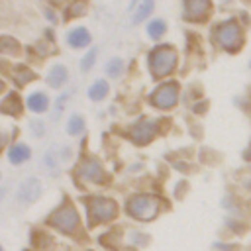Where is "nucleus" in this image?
<instances>
[{
	"label": "nucleus",
	"instance_id": "1",
	"mask_svg": "<svg viewBox=\"0 0 251 251\" xmlns=\"http://www.w3.org/2000/svg\"><path fill=\"white\" fill-rule=\"evenodd\" d=\"M212 39L220 49L233 53L243 45V27L239 25V22L235 18L224 20L222 24H218L214 27Z\"/></svg>",
	"mask_w": 251,
	"mask_h": 251
},
{
	"label": "nucleus",
	"instance_id": "2",
	"mask_svg": "<svg viewBox=\"0 0 251 251\" xmlns=\"http://www.w3.org/2000/svg\"><path fill=\"white\" fill-rule=\"evenodd\" d=\"M159 208H161V202L153 194H135L127 200V206H126L127 214L135 220H141V222L155 220L159 214Z\"/></svg>",
	"mask_w": 251,
	"mask_h": 251
},
{
	"label": "nucleus",
	"instance_id": "3",
	"mask_svg": "<svg viewBox=\"0 0 251 251\" xmlns=\"http://www.w3.org/2000/svg\"><path fill=\"white\" fill-rule=\"evenodd\" d=\"M176 67V51L171 45H159L149 53V69L153 76H169Z\"/></svg>",
	"mask_w": 251,
	"mask_h": 251
},
{
	"label": "nucleus",
	"instance_id": "4",
	"mask_svg": "<svg viewBox=\"0 0 251 251\" xmlns=\"http://www.w3.org/2000/svg\"><path fill=\"white\" fill-rule=\"evenodd\" d=\"M49 222L53 227H57L63 233H75L78 227V212L75 210V206L67 204V206L59 208L57 212H53Z\"/></svg>",
	"mask_w": 251,
	"mask_h": 251
},
{
	"label": "nucleus",
	"instance_id": "5",
	"mask_svg": "<svg viewBox=\"0 0 251 251\" xmlns=\"http://www.w3.org/2000/svg\"><path fill=\"white\" fill-rule=\"evenodd\" d=\"M176 102H178V84L173 80L163 82L151 94V104L161 110H169V108L176 106Z\"/></svg>",
	"mask_w": 251,
	"mask_h": 251
},
{
	"label": "nucleus",
	"instance_id": "6",
	"mask_svg": "<svg viewBox=\"0 0 251 251\" xmlns=\"http://www.w3.org/2000/svg\"><path fill=\"white\" fill-rule=\"evenodd\" d=\"M118 214V206L114 200L108 198H94L90 202V218L92 222H108L112 218H116Z\"/></svg>",
	"mask_w": 251,
	"mask_h": 251
},
{
	"label": "nucleus",
	"instance_id": "7",
	"mask_svg": "<svg viewBox=\"0 0 251 251\" xmlns=\"http://www.w3.org/2000/svg\"><path fill=\"white\" fill-rule=\"evenodd\" d=\"M155 133H157V122H153V120H141V122H137L131 127L129 137H131V141H135L139 145H145V143H149L155 137Z\"/></svg>",
	"mask_w": 251,
	"mask_h": 251
},
{
	"label": "nucleus",
	"instance_id": "8",
	"mask_svg": "<svg viewBox=\"0 0 251 251\" xmlns=\"http://www.w3.org/2000/svg\"><path fill=\"white\" fill-rule=\"evenodd\" d=\"M39 194H41V180L37 176H29L20 184V188L16 192V198L22 204H31L39 198Z\"/></svg>",
	"mask_w": 251,
	"mask_h": 251
},
{
	"label": "nucleus",
	"instance_id": "9",
	"mask_svg": "<svg viewBox=\"0 0 251 251\" xmlns=\"http://www.w3.org/2000/svg\"><path fill=\"white\" fill-rule=\"evenodd\" d=\"M210 0H184V18L190 22H202L210 14Z\"/></svg>",
	"mask_w": 251,
	"mask_h": 251
},
{
	"label": "nucleus",
	"instance_id": "10",
	"mask_svg": "<svg viewBox=\"0 0 251 251\" xmlns=\"http://www.w3.org/2000/svg\"><path fill=\"white\" fill-rule=\"evenodd\" d=\"M78 176L84 178V180H90V182H100L102 176H104L102 165H100L96 159H86V161L78 167Z\"/></svg>",
	"mask_w": 251,
	"mask_h": 251
},
{
	"label": "nucleus",
	"instance_id": "11",
	"mask_svg": "<svg viewBox=\"0 0 251 251\" xmlns=\"http://www.w3.org/2000/svg\"><path fill=\"white\" fill-rule=\"evenodd\" d=\"M67 41H69L71 47H76V49H78V47H86V45L90 43V33H88L84 27H76V29L69 31Z\"/></svg>",
	"mask_w": 251,
	"mask_h": 251
},
{
	"label": "nucleus",
	"instance_id": "12",
	"mask_svg": "<svg viewBox=\"0 0 251 251\" xmlns=\"http://www.w3.org/2000/svg\"><path fill=\"white\" fill-rule=\"evenodd\" d=\"M8 159H10V163H14V165H20V163L27 161V159H29V147H27L25 143H16V145H12L10 151H8Z\"/></svg>",
	"mask_w": 251,
	"mask_h": 251
},
{
	"label": "nucleus",
	"instance_id": "13",
	"mask_svg": "<svg viewBox=\"0 0 251 251\" xmlns=\"http://www.w3.org/2000/svg\"><path fill=\"white\" fill-rule=\"evenodd\" d=\"M47 82H49V86H53V88L63 86V84L67 82V69H65L63 65L51 67V71H49V75H47Z\"/></svg>",
	"mask_w": 251,
	"mask_h": 251
},
{
	"label": "nucleus",
	"instance_id": "14",
	"mask_svg": "<svg viewBox=\"0 0 251 251\" xmlns=\"http://www.w3.org/2000/svg\"><path fill=\"white\" fill-rule=\"evenodd\" d=\"M27 106H29L31 112L41 114V112L47 110V106H49V98H47L43 92H33V94H29V98H27Z\"/></svg>",
	"mask_w": 251,
	"mask_h": 251
},
{
	"label": "nucleus",
	"instance_id": "15",
	"mask_svg": "<svg viewBox=\"0 0 251 251\" xmlns=\"http://www.w3.org/2000/svg\"><path fill=\"white\" fill-rule=\"evenodd\" d=\"M0 110H2L4 114L16 116V114H20V110H22V102H20V98H18L16 94H8V96L0 102Z\"/></svg>",
	"mask_w": 251,
	"mask_h": 251
},
{
	"label": "nucleus",
	"instance_id": "16",
	"mask_svg": "<svg viewBox=\"0 0 251 251\" xmlns=\"http://www.w3.org/2000/svg\"><path fill=\"white\" fill-rule=\"evenodd\" d=\"M153 6H155L153 0H141V4L137 6V10H135V14H133V24L143 22V20L153 12Z\"/></svg>",
	"mask_w": 251,
	"mask_h": 251
},
{
	"label": "nucleus",
	"instance_id": "17",
	"mask_svg": "<svg viewBox=\"0 0 251 251\" xmlns=\"http://www.w3.org/2000/svg\"><path fill=\"white\" fill-rule=\"evenodd\" d=\"M106 94H108V82H106L104 78L96 80V82L88 88V96H90L92 100H102Z\"/></svg>",
	"mask_w": 251,
	"mask_h": 251
},
{
	"label": "nucleus",
	"instance_id": "18",
	"mask_svg": "<svg viewBox=\"0 0 251 251\" xmlns=\"http://www.w3.org/2000/svg\"><path fill=\"white\" fill-rule=\"evenodd\" d=\"M20 51V45L14 37H8V35H0V53H6V55H16Z\"/></svg>",
	"mask_w": 251,
	"mask_h": 251
},
{
	"label": "nucleus",
	"instance_id": "19",
	"mask_svg": "<svg viewBox=\"0 0 251 251\" xmlns=\"http://www.w3.org/2000/svg\"><path fill=\"white\" fill-rule=\"evenodd\" d=\"M165 31H167V24H165L163 20H153V22H149V25H147V35H149L151 39H159Z\"/></svg>",
	"mask_w": 251,
	"mask_h": 251
},
{
	"label": "nucleus",
	"instance_id": "20",
	"mask_svg": "<svg viewBox=\"0 0 251 251\" xmlns=\"http://www.w3.org/2000/svg\"><path fill=\"white\" fill-rule=\"evenodd\" d=\"M82 129H84V120H82V116H78V114L71 116V120H69V124H67V131H69L71 135H78Z\"/></svg>",
	"mask_w": 251,
	"mask_h": 251
},
{
	"label": "nucleus",
	"instance_id": "21",
	"mask_svg": "<svg viewBox=\"0 0 251 251\" xmlns=\"http://www.w3.org/2000/svg\"><path fill=\"white\" fill-rule=\"evenodd\" d=\"M122 71H124V61H122V59H112V61L106 65V73H108L112 78L120 76Z\"/></svg>",
	"mask_w": 251,
	"mask_h": 251
},
{
	"label": "nucleus",
	"instance_id": "22",
	"mask_svg": "<svg viewBox=\"0 0 251 251\" xmlns=\"http://www.w3.org/2000/svg\"><path fill=\"white\" fill-rule=\"evenodd\" d=\"M16 78H18V82H20V84H25V82L33 80V78H35V75H33L29 69H25V67H18V69H16Z\"/></svg>",
	"mask_w": 251,
	"mask_h": 251
},
{
	"label": "nucleus",
	"instance_id": "23",
	"mask_svg": "<svg viewBox=\"0 0 251 251\" xmlns=\"http://www.w3.org/2000/svg\"><path fill=\"white\" fill-rule=\"evenodd\" d=\"M94 59H96V49H90L86 55H84V59H82V71H88L92 65H94Z\"/></svg>",
	"mask_w": 251,
	"mask_h": 251
},
{
	"label": "nucleus",
	"instance_id": "24",
	"mask_svg": "<svg viewBox=\"0 0 251 251\" xmlns=\"http://www.w3.org/2000/svg\"><path fill=\"white\" fill-rule=\"evenodd\" d=\"M84 10H86V4H84V2H80V4L75 2V6L69 10V14H71V16H76V14H84Z\"/></svg>",
	"mask_w": 251,
	"mask_h": 251
},
{
	"label": "nucleus",
	"instance_id": "25",
	"mask_svg": "<svg viewBox=\"0 0 251 251\" xmlns=\"http://www.w3.org/2000/svg\"><path fill=\"white\" fill-rule=\"evenodd\" d=\"M65 102H67V94H65V96H59L57 106H55V114H53V118H57V116H59V112H61V108L65 106Z\"/></svg>",
	"mask_w": 251,
	"mask_h": 251
},
{
	"label": "nucleus",
	"instance_id": "26",
	"mask_svg": "<svg viewBox=\"0 0 251 251\" xmlns=\"http://www.w3.org/2000/svg\"><path fill=\"white\" fill-rule=\"evenodd\" d=\"M33 129H35V133H37V135H39V133L43 131V129H41V124H39V122H35V124H33Z\"/></svg>",
	"mask_w": 251,
	"mask_h": 251
},
{
	"label": "nucleus",
	"instance_id": "27",
	"mask_svg": "<svg viewBox=\"0 0 251 251\" xmlns=\"http://www.w3.org/2000/svg\"><path fill=\"white\" fill-rule=\"evenodd\" d=\"M51 2H53V4H63L65 0H51Z\"/></svg>",
	"mask_w": 251,
	"mask_h": 251
},
{
	"label": "nucleus",
	"instance_id": "28",
	"mask_svg": "<svg viewBox=\"0 0 251 251\" xmlns=\"http://www.w3.org/2000/svg\"><path fill=\"white\" fill-rule=\"evenodd\" d=\"M2 90H4V80L0 78V92H2Z\"/></svg>",
	"mask_w": 251,
	"mask_h": 251
},
{
	"label": "nucleus",
	"instance_id": "29",
	"mask_svg": "<svg viewBox=\"0 0 251 251\" xmlns=\"http://www.w3.org/2000/svg\"><path fill=\"white\" fill-rule=\"evenodd\" d=\"M0 251H2V247H0Z\"/></svg>",
	"mask_w": 251,
	"mask_h": 251
}]
</instances>
